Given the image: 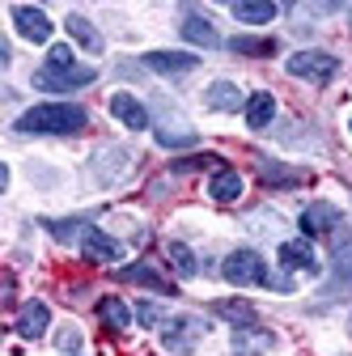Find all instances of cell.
<instances>
[{"label":"cell","mask_w":352,"mask_h":356,"mask_svg":"<svg viewBox=\"0 0 352 356\" xmlns=\"http://www.w3.org/2000/svg\"><path fill=\"white\" fill-rule=\"evenodd\" d=\"M90 123L81 106L72 102H42V106H30L22 119H17V131H42V136H77V131Z\"/></svg>","instance_id":"1"},{"label":"cell","mask_w":352,"mask_h":356,"mask_svg":"<svg viewBox=\"0 0 352 356\" xmlns=\"http://www.w3.org/2000/svg\"><path fill=\"white\" fill-rule=\"evenodd\" d=\"M285 68H289L293 76H301V81H310V85H327V81L339 72V60L327 56V51H297V56L285 60Z\"/></svg>","instance_id":"2"},{"label":"cell","mask_w":352,"mask_h":356,"mask_svg":"<svg viewBox=\"0 0 352 356\" xmlns=\"http://www.w3.org/2000/svg\"><path fill=\"white\" fill-rule=\"evenodd\" d=\"M225 280L234 284V289H250V284H268V267H263V259L255 254V250H234L230 259H225Z\"/></svg>","instance_id":"3"},{"label":"cell","mask_w":352,"mask_h":356,"mask_svg":"<svg viewBox=\"0 0 352 356\" xmlns=\"http://www.w3.org/2000/svg\"><path fill=\"white\" fill-rule=\"evenodd\" d=\"M98 72L94 68H38L34 72V85L38 89H77V85H90Z\"/></svg>","instance_id":"4"},{"label":"cell","mask_w":352,"mask_h":356,"mask_svg":"<svg viewBox=\"0 0 352 356\" xmlns=\"http://www.w3.org/2000/svg\"><path fill=\"white\" fill-rule=\"evenodd\" d=\"M47 323H51V309L42 305V301H26L17 323H13V331L22 339H42V335H47Z\"/></svg>","instance_id":"5"},{"label":"cell","mask_w":352,"mask_h":356,"mask_svg":"<svg viewBox=\"0 0 352 356\" xmlns=\"http://www.w3.org/2000/svg\"><path fill=\"white\" fill-rule=\"evenodd\" d=\"M13 22H17V34H26L30 42H47V38H51L47 13L34 9V5H13Z\"/></svg>","instance_id":"6"},{"label":"cell","mask_w":352,"mask_h":356,"mask_svg":"<svg viewBox=\"0 0 352 356\" xmlns=\"http://www.w3.org/2000/svg\"><path fill=\"white\" fill-rule=\"evenodd\" d=\"M81 254L90 259V263H115L119 254H123V246L115 242V238H106L102 229H85V238H81Z\"/></svg>","instance_id":"7"},{"label":"cell","mask_w":352,"mask_h":356,"mask_svg":"<svg viewBox=\"0 0 352 356\" xmlns=\"http://www.w3.org/2000/svg\"><path fill=\"white\" fill-rule=\"evenodd\" d=\"M204 335V327L195 323V318H174V323H166V331H161V343L170 348V352H191V343Z\"/></svg>","instance_id":"8"},{"label":"cell","mask_w":352,"mask_h":356,"mask_svg":"<svg viewBox=\"0 0 352 356\" xmlns=\"http://www.w3.org/2000/svg\"><path fill=\"white\" fill-rule=\"evenodd\" d=\"M335 225H344V216L335 204H310L301 212V234H331Z\"/></svg>","instance_id":"9"},{"label":"cell","mask_w":352,"mask_h":356,"mask_svg":"<svg viewBox=\"0 0 352 356\" xmlns=\"http://www.w3.org/2000/svg\"><path fill=\"white\" fill-rule=\"evenodd\" d=\"M111 115H115L123 127H131V131H145V127H149V111L131 98V94H115V98H111Z\"/></svg>","instance_id":"10"},{"label":"cell","mask_w":352,"mask_h":356,"mask_svg":"<svg viewBox=\"0 0 352 356\" xmlns=\"http://www.w3.org/2000/svg\"><path fill=\"white\" fill-rule=\"evenodd\" d=\"M145 64L153 72H166V76H179V72H191L200 64V56H183V51H149Z\"/></svg>","instance_id":"11"},{"label":"cell","mask_w":352,"mask_h":356,"mask_svg":"<svg viewBox=\"0 0 352 356\" xmlns=\"http://www.w3.org/2000/svg\"><path fill=\"white\" fill-rule=\"evenodd\" d=\"M280 263L293 267V272H310V276H319V259H314L310 242H280Z\"/></svg>","instance_id":"12"},{"label":"cell","mask_w":352,"mask_h":356,"mask_svg":"<svg viewBox=\"0 0 352 356\" xmlns=\"http://www.w3.org/2000/svg\"><path fill=\"white\" fill-rule=\"evenodd\" d=\"M272 119H276V98L268 94V89H259V94L246 98V123H250L255 131H263Z\"/></svg>","instance_id":"13"},{"label":"cell","mask_w":352,"mask_h":356,"mask_svg":"<svg viewBox=\"0 0 352 356\" xmlns=\"http://www.w3.org/2000/svg\"><path fill=\"white\" fill-rule=\"evenodd\" d=\"M331 246H335V284H352V229L339 225Z\"/></svg>","instance_id":"14"},{"label":"cell","mask_w":352,"mask_h":356,"mask_svg":"<svg viewBox=\"0 0 352 356\" xmlns=\"http://www.w3.org/2000/svg\"><path fill=\"white\" fill-rule=\"evenodd\" d=\"M208 195H212V200H221V204L238 200V195H242V174L221 165V170H216V174L208 178Z\"/></svg>","instance_id":"15"},{"label":"cell","mask_w":352,"mask_h":356,"mask_svg":"<svg viewBox=\"0 0 352 356\" xmlns=\"http://www.w3.org/2000/svg\"><path fill=\"white\" fill-rule=\"evenodd\" d=\"M276 339L268 331H255V327H238L234 331V356H259V352H268Z\"/></svg>","instance_id":"16"},{"label":"cell","mask_w":352,"mask_h":356,"mask_svg":"<svg viewBox=\"0 0 352 356\" xmlns=\"http://www.w3.org/2000/svg\"><path fill=\"white\" fill-rule=\"evenodd\" d=\"M179 30H183L187 42H195V47H216V42H221V38H216V30H212V22L200 17V13H187Z\"/></svg>","instance_id":"17"},{"label":"cell","mask_w":352,"mask_h":356,"mask_svg":"<svg viewBox=\"0 0 352 356\" xmlns=\"http://www.w3.org/2000/svg\"><path fill=\"white\" fill-rule=\"evenodd\" d=\"M119 280H127V284H141V289H153V293H161V297H170L174 289H170V280H161L153 267H145V263H136V267H123L119 272Z\"/></svg>","instance_id":"18"},{"label":"cell","mask_w":352,"mask_h":356,"mask_svg":"<svg viewBox=\"0 0 352 356\" xmlns=\"http://www.w3.org/2000/svg\"><path fill=\"white\" fill-rule=\"evenodd\" d=\"M98 318L106 323V331H127V327H131V309H127L119 297H102V301H98Z\"/></svg>","instance_id":"19"},{"label":"cell","mask_w":352,"mask_h":356,"mask_svg":"<svg viewBox=\"0 0 352 356\" xmlns=\"http://www.w3.org/2000/svg\"><path fill=\"white\" fill-rule=\"evenodd\" d=\"M208 106H212V111H238V106H246V98H242V89H238V85L216 81V85L208 89Z\"/></svg>","instance_id":"20"},{"label":"cell","mask_w":352,"mask_h":356,"mask_svg":"<svg viewBox=\"0 0 352 356\" xmlns=\"http://www.w3.org/2000/svg\"><path fill=\"white\" fill-rule=\"evenodd\" d=\"M234 17H238V22H250V26H263V22L276 17V5H272V0H238V5H234Z\"/></svg>","instance_id":"21"},{"label":"cell","mask_w":352,"mask_h":356,"mask_svg":"<svg viewBox=\"0 0 352 356\" xmlns=\"http://www.w3.org/2000/svg\"><path fill=\"white\" fill-rule=\"evenodd\" d=\"M64 26H68V34H72V38L81 42L85 51H102V34H98V30L90 26V17H81V13H72V17H68Z\"/></svg>","instance_id":"22"},{"label":"cell","mask_w":352,"mask_h":356,"mask_svg":"<svg viewBox=\"0 0 352 356\" xmlns=\"http://www.w3.org/2000/svg\"><path fill=\"white\" fill-rule=\"evenodd\" d=\"M234 56H276V38H250V34H234L230 38Z\"/></svg>","instance_id":"23"},{"label":"cell","mask_w":352,"mask_h":356,"mask_svg":"<svg viewBox=\"0 0 352 356\" xmlns=\"http://www.w3.org/2000/svg\"><path fill=\"white\" fill-rule=\"evenodd\" d=\"M259 174H263V183H280V187L305 183V170H289V165H276V161H263V157H259Z\"/></svg>","instance_id":"24"},{"label":"cell","mask_w":352,"mask_h":356,"mask_svg":"<svg viewBox=\"0 0 352 356\" xmlns=\"http://www.w3.org/2000/svg\"><path fill=\"white\" fill-rule=\"evenodd\" d=\"M170 267H174V272H179L183 280H191L195 272H200V263H195V254L183 246V242H170Z\"/></svg>","instance_id":"25"},{"label":"cell","mask_w":352,"mask_h":356,"mask_svg":"<svg viewBox=\"0 0 352 356\" xmlns=\"http://www.w3.org/2000/svg\"><path fill=\"white\" fill-rule=\"evenodd\" d=\"M212 309H216L221 318H230V323H242V327H246V323H255V309H250L246 301H216Z\"/></svg>","instance_id":"26"},{"label":"cell","mask_w":352,"mask_h":356,"mask_svg":"<svg viewBox=\"0 0 352 356\" xmlns=\"http://www.w3.org/2000/svg\"><path fill=\"white\" fill-rule=\"evenodd\" d=\"M47 229L60 242H72V238H85V229H90V225H81V220H47Z\"/></svg>","instance_id":"27"},{"label":"cell","mask_w":352,"mask_h":356,"mask_svg":"<svg viewBox=\"0 0 352 356\" xmlns=\"http://www.w3.org/2000/svg\"><path fill=\"white\" fill-rule=\"evenodd\" d=\"M221 170V165H216V157L212 153H195V157H183V161H174V174H191V170Z\"/></svg>","instance_id":"28"},{"label":"cell","mask_w":352,"mask_h":356,"mask_svg":"<svg viewBox=\"0 0 352 356\" xmlns=\"http://www.w3.org/2000/svg\"><path fill=\"white\" fill-rule=\"evenodd\" d=\"M157 145H166V149L195 145V131H170V127H157Z\"/></svg>","instance_id":"29"},{"label":"cell","mask_w":352,"mask_h":356,"mask_svg":"<svg viewBox=\"0 0 352 356\" xmlns=\"http://www.w3.org/2000/svg\"><path fill=\"white\" fill-rule=\"evenodd\" d=\"M136 323L153 327V323H170V318H166V309H161V305H153V301H141V305H136Z\"/></svg>","instance_id":"30"},{"label":"cell","mask_w":352,"mask_h":356,"mask_svg":"<svg viewBox=\"0 0 352 356\" xmlns=\"http://www.w3.org/2000/svg\"><path fill=\"white\" fill-rule=\"evenodd\" d=\"M47 68H77L72 47H51V51H47Z\"/></svg>","instance_id":"31"},{"label":"cell","mask_w":352,"mask_h":356,"mask_svg":"<svg viewBox=\"0 0 352 356\" xmlns=\"http://www.w3.org/2000/svg\"><path fill=\"white\" fill-rule=\"evenodd\" d=\"M60 348H64V352L81 348V335H77V331H64V335H60Z\"/></svg>","instance_id":"32"},{"label":"cell","mask_w":352,"mask_h":356,"mask_svg":"<svg viewBox=\"0 0 352 356\" xmlns=\"http://www.w3.org/2000/svg\"><path fill=\"white\" fill-rule=\"evenodd\" d=\"M348 17H352V9H348Z\"/></svg>","instance_id":"33"}]
</instances>
